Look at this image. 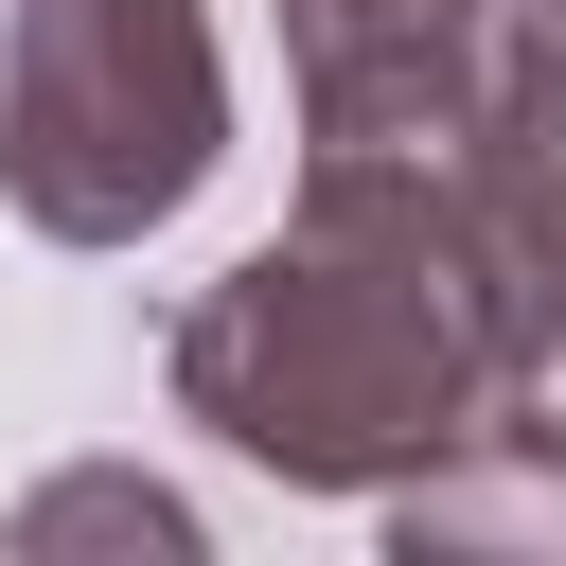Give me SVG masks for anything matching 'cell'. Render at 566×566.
Masks as SVG:
<instances>
[{"label":"cell","mask_w":566,"mask_h":566,"mask_svg":"<svg viewBox=\"0 0 566 566\" xmlns=\"http://www.w3.org/2000/svg\"><path fill=\"white\" fill-rule=\"evenodd\" d=\"M159 389L283 495H389L407 460H442L513 389L460 177L442 159H301V212L159 318Z\"/></svg>","instance_id":"1"},{"label":"cell","mask_w":566,"mask_h":566,"mask_svg":"<svg viewBox=\"0 0 566 566\" xmlns=\"http://www.w3.org/2000/svg\"><path fill=\"white\" fill-rule=\"evenodd\" d=\"M230 159V53L195 0H18L0 35V195L53 248H142Z\"/></svg>","instance_id":"2"},{"label":"cell","mask_w":566,"mask_h":566,"mask_svg":"<svg viewBox=\"0 0 566 566\" xmlns=\"http://www.w3.org/2000/svg\"><path fill=\"white\" fill-rule=\"evenodd\" d=\"M513 18H548V35H566V0H513Z\"/></svg>","instance_id":"6"},{"label":"cell","mask_w":566,"mask_h":566,"mask_svg":"<svg viewBox=\"0 0 566 566\" xmlns=\"http://www.w3.org/2000/svg\"><path fill=\"white\" fill-rule=\"evenodd\" d=\"M18 548H159V566H195V495H159V478H53V495H18Z\"/></svg>","instance_id":"5"},{"label":"cell","mask_w":566,"mask_h":566,"mask_svg":"<svg viewBox=\"0 0 566 566\" xmlns=\"http://www.w3.org/2000/svg\"><path fill=\"white\" fill-rule=\"evenodd\" d=\"M513 0H283L301 159H460Z\"/></svg>","instance_id":"3"},{"label":"cell","mask_w":566,"mask_h":566,"mask_svg":"<svg viewBox=\"0 0 566 566\" xmlns=\"http://www.w3.org/2000/svg\"><path fill=\"white\" fill-rule=\"evenodd\" d=\"M371 513H389L407 566H566V424L495 389V407H478L442 460H407Z\"/></svg>","instance_id":"4"}]
</instances>
